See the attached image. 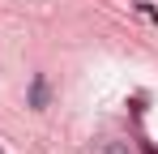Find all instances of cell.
Listing matches in <instances>:
<instances>
[{"mask_svg": "<svg viewBox=\"0 0 158 154\" xmlns=\"http://www.w3.org/2000/svg\"><path fill=\"white\" fill-rule=\"evenodd\" d=\"M47 99H52L47 77H43V73H34V77H30V107H34V111H43V107H47Z\"/></svg>", "mask_w": 158, "mask_h": 154, "instance_id": "1", "label": "cell"}, {"mask_svg": "<svg viewBox=\"0 0 158 154\" xmlns=\"http://www.w3.org/2000/svg\"><path fill=\"white\" fill-rule=\"evenodd\" d=\"M98 154H132V150H128V141H103Z\"/></svg>", "mask_w": 158, "mask_h": 154, "instance_id": "2", "label": "cell"}, {"mask_svg": "<svg viewBox=\"0 0 158 154\" xmlns=\"http://www.w3.org/2000/svg\"><path fill=\"white\" fill-rule=\"evenodd\" d=\"M0 154H4V150H0Z\"/></svg>", "mask_w": 158, "mask_h": 154, "instance_id": "3", "label": "cell"}]
</instances>
